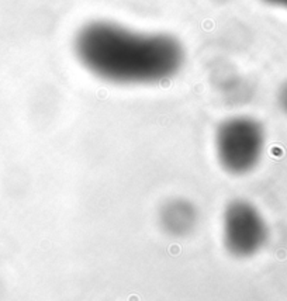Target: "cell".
<instances>
[{"label":"cell","instance_id":"obj_2","mask_svg":"<svg viewBox=\"0 0 287 301\" xmlns=\"http://www.w3.org/2000/svg\"><path fill=\"white\" fill-rule=\"evenodd\" d=\"M263 125L248 115L224 120L215 132V152L221 166L232 175H245L259 163L265 149Z\"/></svg>","mask_w":287,"mask_h":301},{"label":"cell","instance_id":"obj_4","mask_svg":"<svg viewBox=\"0 0 287 301\" xmlns=\"http://www.w3.org/2000/svg\"><path fill=\"white\" fill-rule=\"evenodd\" d=\"M160 220L168 231L175 235H180L183 232H187L193 226L196 214L189 203L176 200L163 208Z\"/></svg>","mask_w":287,"mask_h":301},{"label":"cell","instance_id":"obj_6","mask_svg":"<svg viewBox=\"0 0 287 301\" xmlns=\"http://www.w3.org/2000/svg\"><path fill=\"white\" fill-rule=\"evenodd\" d=\"M262 1L266 3V4L282 7V9H287V0H262Z\"/></svg>","mask_w":287,"mask_h":301},{"label":"cell","instance_id":"obj_5","mask_svg":"<svg viewBox=\"0 0 287 301\" xmlns=\"http://www.w3.org/2000/svg\"><path fill=\"white\" fill-rule=\"evenodd\" d=\"M279 104H280L283 111L287 114V82L279 90Z\"/></svg>","mask_w":287,"mask_h":301},{"label":"cell","instance_id":"obj_3","mask_svg":"<svg viewBox=\"0 0 287 301\" xmlns=\"http://www.w3.org/2000/svg\"><path fill=\"white\" fill-rule=\"evenodd\" d=\"M223 238L232 256L250 258L265 246L267 224L253 204L245 200H234L224 210Z\"/></svg>","mask_w":287,"mask_h":301},{"label":"cell","instance_id":"obj_1","mask_svg":"<svg viewBox=\"0 0 287 301\" xmlns=\"http://www.w3.org/2000/svg\"><path fill=\"white\" fill-rule=\"evenodd\" d=\"M75 55L101 80L117 85H155L182 69L186 52L166 32H144L108 20H93L78 30Z\"/></svg>","mask_w":287,"mask_h":301}]
</instances>
